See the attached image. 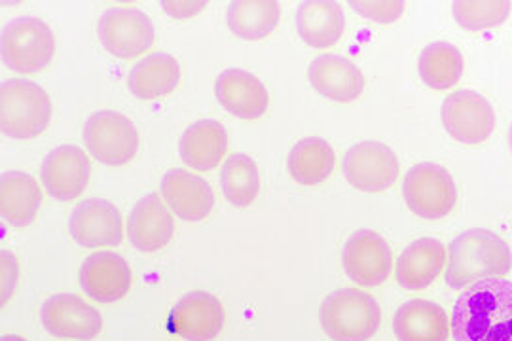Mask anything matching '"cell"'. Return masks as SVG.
<instances>
[{"label": "cell", "instance_id": "obj_31", "mask_svg": "<svg viewBox=\"0 0 512 341\" xmlns=\"http://www.w3.org/2000/svg\"><path fill=\"white\" fill-rule=\"evenodd\" d=\"M454 18L459 27L467 31H482L492 29L505 23L511 14L512 4L509 0H494V2H454Z\"/></svg>", "mask_w": 512, "mask_h": 341}, {"label": "cell", "instance_id": "obj_15", "mask_svg": "<svg viewBox=\"0 0 512 341\" xmlns=\"http://www.w3.org/2000/svg\"><path fill=\"white\" fill-rule=\"evenodd\" d=\"M169 326L186 341L215 340L224 326V307L217 296L194 290L173 307Z\"/></svg>", "mask_w": 512, "mask_h": 341}, {"label": "cell", "instance_id": "obj_25", "mask_svg": "<svg viewBox=\"0 0 512 341\" xmlns=\"http://www.w3.org/2000/svg\"><path fill=\"white\" fill-rule=\"evenodd\" d=\"M181 67L173 55L158 52L139 61L128 74V88L137 99L154 101L179 86Z\"/></svg>", "mask_w": 512, "mask_h": 341}, {"label": "cell", "instance_id": "obj_7", "mask_svg": "<svg viewBox=\"0 0 512 341\" xmlns=\"http://www.w3.org/2000/svg\"><path fill=\"white\" fill-rule=\"evenodd\" d=\"M84 143L97 162L124 165L139 150V133L128 116L114 110H99L84 126Z\"/></svg>", "mask_w": 512, "mask_h": 341}, {"label": "cell", "instance_id": "obj_29", "mask_svg": "<svg viewBox=\"0 0 512 341\" xmlns=\"http://www.w3.org/2000/svg\"><path fill=\"white\" fill-rule=\"evenodd\" d=\"M463 74V55L448 42H433L420 55V76L431 90H450Z\"/></svg>", "mask_w": 512, "mask_h": 341}, {"label": "cell", "instance_id": "obj_28", "mask_svg": "<svg viewBox=\"0 0 512 341\" xmlns=\"http://www.w3.org/2000/svg\"><path fill=\"white\" fill-rule=\"evenodd\" d=\"M281 8L274 0H236L226 12L228 27L243 40H260L279 23Z\"/></svg>", "mask_w": 512, "mask_h": 341}, {"label": "cell", "instance_id": "obj_30", "mask_svg": "<svg viewBox=\"0 0 512 341\" xmlns=\"http://www.w3.org/2000/svg\"><path fill=\"white\" fill-rule=\"evenodd\" d=\"M220 186L224 198L232 205H251L260 192V175L255 160H251L247 154L230 156L222 167Z\"/></svg>", "mask_w": 512, "mask_h": 341}, {"label": "cell", "instance_id": "obj_19", "mask_svg": "<svg viewBox=\"0 0 512 341\" xmlns=\"http://www.w3.org/2000/svg\"><path fill=\"white\" fill-rule=\"evenodd\" d=\"M220 105L241 120H256L268 110V90L255 74L243 69L220 72L215 84Z\"/></svg>", "mask_w": 512, "mask_h": 341}, {"label": "cell", "instance_id": "obj_23", "mask_svg": "<svg viewBox=\"0 0 512 341\" xmlns=\"http://www.w3.org/2000/svg\"><path fill=\"white\" fill-rule=\"evenodd\" d=\"M446 262V249L439 239L423 237L410 243L397 262V281L406 290L433 285Z\"/></svg>", "mask_w": 512, "mask_h": 341}, {"label": "cell", "instance_id": "obj_9", "mask_svg": "<svg viewBox=\"0 0 512 341\" xmlns=\"http://www.w3.org/2000/svg\"><path fill=\"white\" fill-rule=\"evenodd\" d=\"M442 124L458 143H484L494 133V108L476 91H456L442 105Z\"/></svg>", "mask_w": 512, "mask_h": 341}, {"label": "cell", "instance_id": "obj_21", "mask_svg": "<svg viewBox=\"0 0 512 341\" xmlns=\"http://www.w3.org/2000/svg\"><path fill=\"white\" fill-rule=\"evenodd\" d=\"M296 27L298 35L308 46L325 50L340 42L346 29V16L338 2L306 0L298 6Z\"/></svg>", "mask_w": 512, "mask_h": 341}, {"label": "cell", "instance_id": "obj_27", "mask_svg": "<svg viewBox=\"0 0 512 341\" xmlns=\"http://www.w3.org/2000/svg\"><path fill=\"white\" fill-rule=\"evenodd\" d=\"M336 163V154L325 139L306 137L294 144L289 154V173L302 186H315L329 179Z\"/></svg>", "mask_w": 512, "mask_h": 341}, {"label": "cell", "instance_id": "obj_12", "mask_svg": "<svg viewBox=\"0 0 512 341\" xmlns=\"http://www.w3.org/2000/svg\"><path fill=\"white\" fill-rule=\"evenodd\" d=\"M40 321L46 332L67 340H93L103 328L101 313L74 294L48 298L40 309Z\"/></svg>", "mask_w": 512, "mask_h": 341}, {"label": "cell", "instance_id": "obj_6", "mask_svg": "<svg viewBox=\"0 0 512 341\" xmlns=\"http://www.w3.org/2000/svg\"><path fill=\"white\" fill-rule=\"evenodd\" d=\"M404 201L414 215L439 220L450 215L458 201V190L452 175L437 163H418L403 184Z\"/></svg>", "mask_w": 512, "mask_h": 341}, {"label": "cell", "instance_id": "obj_17", "mask_svg": "<svg viewBox=\"0 0 512 341\" xmlns=\"http://www.w3.org/2000/svg\"><path fill=\"white\" fill-rule=\"evenodd\" d=\"M162 194L171 211L186 222H200L209 216L215 205V192L209 182L184 169L165 173Z\"/></svg>", "mask_w": 512, "mask_h": 341}, {"label": "cell", "instance_id": "obj_18", "mask_svg": "<svg viewBox=\"0 0 512 341\" xmlns=\"http://www.w3.org/2000/svg\"><path fill=\"white\" fill-rule=\"evenodd\" d=\"M175 232V220L158 194L139 199L128 218L131 245L141 252L164 249Z\"/></svg>", "mask_w": 512, "mask_h": 341}, {"label": "cell", "instance_id": "obj_26", "mask_svg": "<svg viewBox=\"0 0 512 341\" xmlns=\"http://www.w3.org/2000/svg\"><path fill=\"white\" fill-rule=\"evenodd\" d=\"M42 194L37 180L21 171H6L0 177V213L10 226H29L37 218Z\"/></svg>", "mask_w": 512, "mask_h": 341}, {"label": "cell", "instance_id": "obj_33", "mask_svg": "<svg viewBox=\"0 0 512 341\" xmlns=\"http://www.w3.org/2000/svg\"><path fill=\"white\" fill-rule=\"evenodd\" d=\"M207 2H162V8L173 18H190L194 14H200Z\"/></svg>", "mask_w": 512, "mask_h": 341}, {"label": "cell", "instance_id": "obj_3", "mask_svg": "<svg viewBox=\"0 0 512 341\" xmlns=\"http://www.w3.org/2000/svg\"><path fill=\"white\" fill-rule=\"evenodd\" d=\"M52 118V101L35 82L12 78L0 86V127L10 139H35Z\"/></svg>", "mask_w": 512, "mask_h": 341}, {"label": "cell", "instance_id": "obj_20", "mask_svg": "<svg viewBox=\"0 0 512 341\" xmlns=\"http://www.w3.org/2000/svg\"><path fill=\"white\" fill-rule=\"evenodd\" d=\"M311 86L336 103H351L365 90V76L357 65L340 55H321L310 65Z\"/></svg>", "mask_w": 512, "mask_h": 341}, {"label": "cell", "instance_id": "obj_4", "mask_svg": "<svg viewBox=\"0 0 512 341\" xmlns=\"http://www.w3.org/2000/svg\"><path fill=\"white\" fill-rule=\"evenodd\" d=\"M380 324L378 302L357 288H340L321 306V326L332 341H368Z\"/></svg>", "mask_w": 512, "mask_h": 341}, {"label": "cell", "instance_id": "obj_11", "mask_svg": "<svg viewBox=\"0 0 512 341\" xmlns=\"http://www.w3.org/2000/svg\"><path fill=\"white\" fill-rule=\"evenodd\" d=\"M346 275L361 287H378L393 268V252L387 241L372 230H359L349 237L342 252Z\"/></svg>", "mask_w": 512, "mask_h": 341}, {"label": "cell", "instance_id": "obj_10", "mask_svg": "<svg viewBox=\"0 0 512 341\" xmlns=\"http://www.w3.org/2000/svg\"><path fill=\"white\" fill-rule=\"evenodd\" d=\"M344 175L361 192H384L399 177V160L389 146L365 141L346 152Z\"/></svg>", "mask_w": 512, "mask_h": 341}, {"label": "cell", "instance_id": "obj_32", "mask_svg": "<svg viewBox=\"0 0 512 341\" xmlns=\"http://www.w3.org/2000/svg\"><path fill=\"white\" fill-rule=\"evenodd\" d=\"M349 6L363 18L376 23H393L403 16L404 2H349Z\"/></svg>", "mask_w": 512, "mask_h": 341}, {"label": "cell", "instance_id": "obj_35", "mask_svg": "<svg viewBox=\"0 0 512 341\" xmlns=\"http://www.w3.org/2000/svg\"><path fill=\"white\" fill-rule=\"evenodd\" d=\"M509 144H511V150H512V126H511V131H509Z\"/></svg>", "mask_w": 512, "mask_h": 341}, {"label": "cell", "instance_id": "obj_34", "mask_svg": "<svg viewBox=\"0 0 512 341\" xmlns=\"http://www.w3.org/2000/svg\"><path fill=\"white\" fill-rule=\"evenodd\" d=\"M0 341H25L23 338H19V336H2V340Z\"/></svg>", "mask_w": 512, "mask_h": 341}, {"label": "cell", "instance_id": "obj_22", "mask_svg": "<svg viewBox=\"0 0 512 341\" xmlns=\"http://www.w3.org/2000/svg\"><path fill=\"white\" fill-rule=\"evenodd\" d=\"M393 330L399 341H446L450 321L442 307L429 300H410L397 309Z\"/></svg>", "mask_w": 512, "mask_h": 341}, {"label": "cell", "instance_id": "obj_8", "mask_svg": "<svg viewBox=\"0 0 512 341\" xmlns=\"http://www.w3.org/2000/svg\"><path fill=\"white\" fill-rule=\"evenodd\" d=\"M97 35L109 54L133 59L154 44V25L139 8H110L99 19Z\"/></svg>", "mask_w": 512, "mask_h": 341}, {"label": "cell", "instance_id": "obj_16", "mask_svg": "<svg viewBox=\"0 0 512 341\" xmlns=\"http://www.w3.org/2000/svg\"><path fill=\"white\" fill-rule=\"evenodd\" d=\"M80 285L95 302H118L131 288V268L116 252H93L80 268Z\"/></svg>", "mask_w": 512, "mask_h": 341}, {"label": "cell", "instance_id": "obj_24", "mask_svg": "<svg viewBox=\"0 0 512 341\" xmlns=\"http://www.w3.org/2000/svg\"><path fill=\"white\" fill-rule=\"evenodd\" d=\"M228 148V135L217 120H200L188 127L181 137L179 152L183 162L196 171L215 169Z\"/></svg>", "mask_w": 512, "mask_h": 341}, {"label": "cell", "instance_id": "obj_14", "mask_svg": "<svg viewBox=\"0 0 512 341\" xmlns=\"http://www.w3.org/2000/svg\"><path fill=\"white\" fill-rule=\"evenodd\" d=\"M69 230L74 241L88 249L116 247L124 239L120 211L107 199H86L76 205Z\"/></svg>", "mask_w": 512, "mask_h": 341}, {"label": "cell", "instance_id": "obj_5", "mask_svg": "<svg viewBox=\"0 0 512 341\" xmlns=\"http://www.w3.org/2000/svg\"><path fill=\"white\" fill-rule=\"evenodd\" d=\"M0 54L8 69L33 74L50 65L55 38L48 23L38 18H16L4 25Z\"/></svg>", "mask_w": 512, "mask_h": 341}, {"label": "cell", "instance_id": "obj_2", "mask_svg": "<svg viewBox=\"0 0 512 341\" xmlns=\"http://www.w3.org/2000/svg\"><path fill=\"white\" fill-rule=\"evenodd\" d=\"M511 268V247L494 232L476 228L452 241L446 285L461 290L482 279L503 277Z\"/></svg>", "mask_w": 512, "mask_h": 341}, {"label": "cell", "instance_id": "obj_1", "mask_svg": "<svg viewBox=\"0 0 512 341\" xmlns=\"http://www.w3.org/2000/svg\"><path fill=\"white\" fill-rule=\"evenodd\" d=\"M456 341H512V281L490 277L461 294L452 311Z\"/></svg>", "mask_w": 512, "mask_h": 341}, {"label": "cell", "instance_id": "obj_13", "mask_svg": "<svg viewBox=\"0 0 512 341\" xmlns=\"http://www.w3.org/2000/svg\"><path fill=\"white\" fill-rule=\"evenodd\" d=\"M92 173V163L86 152L74 144L54 148L42 162L40 177L48 194L57 201H73L78 198Z\"/></svg>", "mask_w": 512, "mask_h": 341}]
</instances>
